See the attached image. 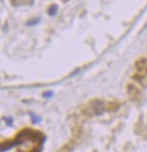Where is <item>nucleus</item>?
Masks as SVG:
<instances>
[{"label": "nucleus", "instance_id": "obj_1", "mask_svg": "<svg viewBox=\"0 0 147 152\" xmlns=\"http://www.w3.org/2000/svg\"><path fill=\"white\" fill-rule=\"evenodd\" d=\"M57 13H58V6H56V5H52V6L49 8V10H48V14H49L50 16H54Z\"/></svg>", "mask_w": 147, "mask_h": 152}, {"label": "nucleus", "instance_id": "obj_2", "mask_svg": "<svg viewBox=\"0 0 147 152\" xmlns=\"http://www.w3.org/2000/svg\"><path fill=\"white\" fill-rule=\"evenodd\" d=\"M5 121H6L7 125L8 126H10L12 124H13V118H10V117H7V118H5Z\"/></svg>", "mask_w": 147, "mask_h": 152}, {"label": "nucleus", "instance_id": "obj_3", "mask_svg": "<svg viewBox=\"0 0 147 152\" xmlns=\"http://www.w3.org/2000/svg\"><path fill=\"white\" fill-rule=\"evenodd\" d=\"M38 22H40V19L38 18V19H35V20H32V22H28L27 24H28V25H34V24H36Z\"/></svg>", "mask_w": 147, "mask_h": 152}, {"label": "nucleus", "instance_id": "obj_4", "mask_svg": "<svg viewBox=\"0 0 147 152\" xmlns=\"http://www.w3.org/2000/svg\"><path fill=\"white\" fill-rule=\"evenodd\" d=\"M51 95H52V93L50 92V93H45L44 96H51Z\"/></svg>", "mask_w": 147, "mask_h": 152}]
</instances>
